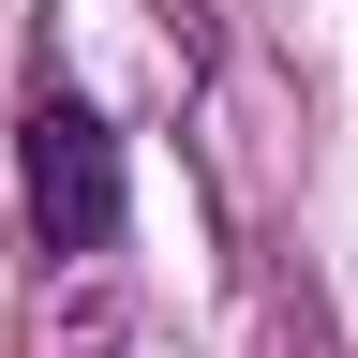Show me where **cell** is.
Here are the masks:
<instances>
[{"label":"cell","mask_w":358,"mask_h":358,"mask_svg":"<svg viewBox=\"0 0 358 358\" xmlns=\"http://www.w3.org/2000/svg\"><path fill=\"white\" fill-rule=\"evenodd\" d=\"M15 194H30V254H60V268H90V254L120 239L134 179H120V134H105L90 90H60V75L30 90V120H15Z\"/></svg>","instance_id":"6da1fadb"}]
</instances>
